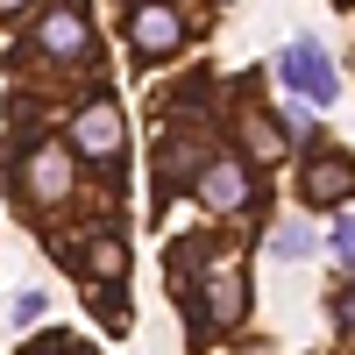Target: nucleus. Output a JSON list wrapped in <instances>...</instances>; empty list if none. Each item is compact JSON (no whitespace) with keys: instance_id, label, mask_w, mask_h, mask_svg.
I'll return each instance as SVG.
<instances>
[{"instance_id":"nucleus-1","label":"nucleus","mask_w":355,"mask_h":355,"mask_svg":"<svg viewBox=\"0 0 355 355\" xmlns=\"http://www.w3.org/2000/svg\"><path fill=\"white\" fill-rule=\"evenodd\" d=\"M277 71H284V85H291V93H299V100H313V107H334V93H341V71H334V57L320 50V43H284Z\"/></svg>"},{"instance_id":"nucleus-2","label":"nucleus","mask_w":355,"mask_h":355,"mask_svg":"<svg viewBox=\"0 0 355 355\" xmlns=\"http://www.w3.org/2000/svg\"><path fill=\"white\" fill-rule=\"evenodd\" d=\"M128 43L142 57H171L178 43H185V21H178L171 0H135V8H128Z\"/></svg>"},{"instance_id":"nucleus-8","label":"nucleus","mask_w":355,"mask_h":355,"mask_svg":"<svg viewBox=\"0 0 355 355\" xmlns=\"http://www.w3.org/2000/svg\"><path fill=\"white\" fill-rule=\"evenodd\" d=\"M64 185H71V164H64V150H36V171H28V192H36V199L50 206V199H64Z\"/></svg>"},{"instance_id":"nucleus-12","label":"nucleus","mask_w":355,"mask_h":355,"mask_svg":"<svg viewBox=\"0 0 355 355\" xmlns=\"http://www.w3.org/2000/svg\"><path fill=\"white\" fill-rule=\"evenodd\" d=\"M334 256L355 270V220H334Z\"/></svg>"},{"instance_id":"nucleus-6","label":"nucleus","mask_w":355,"mask_h":355,"mask_svg":"<svg viewBox=\"0 0 355 355\" xmlns=\"http://www.w3.org/2000/svg\"><path fill=\"white\" fill-rule=\"evenodd\" d=\"M36 43H43L50 57H85V50H93V36H85V21H78L71 8H50V15L36 21Z\"/></svg>"},{"instance_id":"nucleus-10","label":"nucleus","mask_w":355,"mask_h":355,"mask_svg":"<svg viewBox=\"0 0 355 355\" xmlns=\"http://www.w3.org/2000/svg\"><path fill=\"white\" fill-rule=\"evenodd\" d=\"M306 249H313L306 227H277V234H270V256H306Z\"/></svg>"},{"instance_id":"nucleus-14","label":"nucleus","mask_w":355,"mask_h":355,"mask_svg":"<svg viewBox=\"0 0 355 355\" xmlns=\"http://www.w3.org/2000/svg\"><path fill=\"white\" fill-rule=\"evenodd\" d=\"M0 8H8V15H21V8H28V0H0Z\"/></svg>"},{"instance_id":"nucleus-11","label":"nucleus","mask_w":355,"mask_h":355,"mask_svg":"<svg viewBox=\"0 0 355 355\" xmlns=\"http://www.w3.org/2000/svg\"><path fill=\"white\" fill-rule=\"evenodd\" d=\"M15 327H36V320H43V291H15Z\"/></svg>"},{"instance_id":"nucleus-15","label":"nucleus","mask_w":355,"mask_h":355,"mask_svg":"<svg viewBox=\"0 0 355 355\" xmlns=\"http://www.w3.org/2000/svg\"><path fill=\"white\" fill-rule=\"evenodd\" d=\"M36 355H71V348H36Z\"/></svg>"},{"instance_id":"nucleus-9","label":"nucleus","mask_w":355,"mask_h":355,"mask_svg":"<svg viewBox=\"0 0 355 355\" xmlns=\"http://www.w3.org/2000/svg\"><path fill=\"white\" fill-rule=\"evenodd\" d=\"M242 135H249V150H263V157H284V135H277L270 121H263V114H249V121H242Z\"/></svg>"},{"instance_id":"nucleus-4","label":"nucleus","mask_w":355,"mask_h":355,"mask_svg":"<svg viewBox=\"0 0 355 355\" xmlns=\"http://www.w3.org/2000/svg\"><path fill=\"white\" fill-rule=\"evenodd\" d=\"M199 199H206V206H214V214H234V206H249V164L220 150L214 164H206V171H199Z\"/></svg>"},{"instance_id":"nucleus-5","label":"nucleus","mask_w":355,"mask_h":355,"mask_svg":"<svg viewBox=\"0 0 355 355\" xmlns=\"http://www.w3.org/2000/svg\"><path fill=\"white\" fill-rule=\"evenodd\" d=\"M299 199H306V206H341V199H355V164H348V157L306 164V171H299Z\"/></svg>"},{"instance_id":"nucleus-13","label":"nucleus","mask_w":355,"mask_h":355,"mask_svg":"<svg viewBox=\"0 0 355 355\" xmlns=\"http://www.w3.org/2000/svg\"><path fill=\"white\" fill-rule=\"evenodd\" d=\"M341 327H355V291H348V299H341Z\"/></svg>"},{"instance_id":"nucleus-7","label":"nucleus","mask_w":355,"mask_h":355,"mask_svg":"<svg viewBox=\"0 0 355 355\" xmlns=\"http://www.w3.org/2000/svg\"><path fill=\"white\" fill-rule=\"evenodd\" d=\"M242 306H249L242 270H234V263H220V270L206 277V320H214V327H234V320H242Z\"/></svg>"},{"instance_id":"nucleus-3","label":"nucleus","mask_w":355,"mask_h":355,"mask_svg":"<svg viewBox=\"0 0 355 355\" xmlns=\"http://www.w3.org/2000/svg\"><path fill=\"white\" fill-rule=\"evenodd\" d=\"M71 150L93 157V164H114V157H121V107H107V100L78 107L71 114Z\"/></svg>"}]
</instances>
